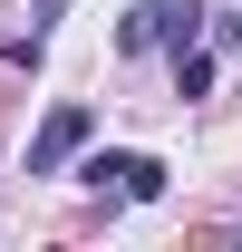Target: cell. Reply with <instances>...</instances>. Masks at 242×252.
Wrapping results in <instances>:
<instances>
[{
  "label": "cell",
  "instance_id": "3957f363",
  "mask_svg": "<svg viewBox=\"0 0 242 252\" xmlns=\"http://www.w3.org/2000/svg\"><path fill=\"white\" fill-rule=\"evenodd\" d=\"M88 185H117V194L146 204V194H165V165L155 156H88Z\"/></svg>",
  "mask_w": 242,
  "mask_h": 252
},
{
  "label": "cell",
  "instance_id": "8992f818",
  "mask_svg": "<svg viewBox=\"0 0 242 252\" xmlns=\"http://www.w3.org/2000/svg\"><path fill=\"white\" fill-rule=\"evenodd\" d=\"M223 39H233V49H242V10H233V20H223Z\"/></svg>",
  "mask_w": 242,
  "mask_h": 252
},
{
  "label": "cell",
  "instance_id": "7a4b0ae2",
  "mask_svg": "<svg viewBox=\"0 0 242 252\" xmlns=\"http://www.w3.org/2000/svg\"><path fill=\"white\" fill-rule=\"evenodd\" d=\"M97 136V107H78V97H59L49 117H39V136H30V175H59L78 146Z\"/></svg>",
  "mask_w": 242,
  "mask_h": 252
},
{
  "label": "cell",
  "instance_id": "6da1fadb",
  "mask_svg": "<svg viewBox=\"0 0 242 252\" xmlns=\"http://www.w3.org/2000/svg\"><path fill=\"white\" fill-rule=\"evenodd\" d=\"M194 30H204L194 0H136L126 30H117V49H194Z\"/></svg>",
  "mask_w": 242,
  "mask_h": 252
},
{
  "label": "cell",
  "instance_id": "277c9868",
  "mask_svg": "<svg viewBox=\"0 0 242 252\" xmlns=\"http://www.w3.org/2000/svg\"><path fill=\"white\" fill-rule=\"evenodd\" d=\"M175 97H213V59L204 49H175Z\"/></svg>",
  "mask_w": 242,
  "mask_h": 252
},
{
  "label": "cell",
  "instance_id": "5b68a950",
  "mask_svg": "<svg viewBox=\"0 0 242 252\" xmlns=\"http://www.w3.org/2000/svg\"><path fill=\"white\" fill-rule=\"evenodd\" d=\"M59 10H68V0H39V20H30V39H49V20H59Z\"/></svg>",
  "mask_w": 242,
  "mask_h": 252
}]
</instances>
